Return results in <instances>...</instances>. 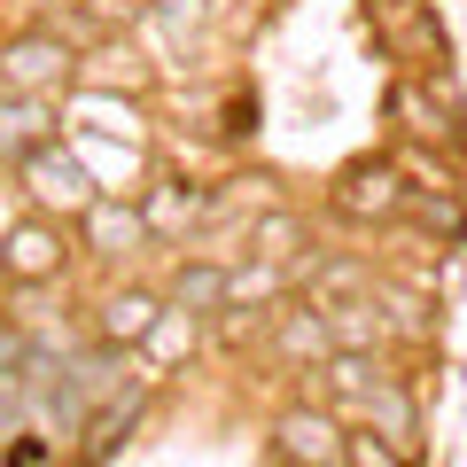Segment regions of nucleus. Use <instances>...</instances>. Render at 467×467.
<instances>
[{
    "instance_id": "obj_1",
    "label": "nucleus",
    "mask_w": 467,
    "mask_h": 467,
    "mask_svg": "<svg viewBox=\"0 0 467 467\" xmlns=\"http://www.w3.org/2000/svg\"><path fill=\"white\" fill-rule=\"evenodd\" d=\"M327 211L343 218V226H398V218L413 211V187H405V171L389 164V156H350L327 180Z\"/></svg>"
},
{
    "instance_id": "obj_2",
    "label": "nucleus",
    "mask_w": 467,
    "mask_h": 467,
    "mask_svg": "<svg viewBox=\"0 0 467 467\" xmlns=\"http://www.w3.org/2000/svg\"><path fill=\"white\" fill-rule=\"evenodd\" d=\"M78 86V39L55 32V24H32V32L0 39V94H63Z\"/></svg>"
},
{
    "instance_id": "obj_3",
    "label": "nucleus",
    "mask_w": 467,
    "mask_h": 467,
    "mask_svg": "<svg viewBox=\"0 0 467 467\" xmlns=\"http://www.w3.org/2000/svg\"><path fill=\"white\" fill-rule=\"evenodd\" d=\"M70 226L63 218H47V211H24L16 226L0 234V281L8 288H47V281H63V265H70Z\"/></svg>"
},
{
    "instance_id": "obj_4",
    "label": "nucleus",
    "mask_w": 467,
    "mask_h": 467,
    "mask_svg": "<svg viewBox=\"0 0 467 467\" xmlns=\"http://www.w3.org/2000/svg\"><path fill=\"white\" fill-rule=\"evenodd\" d=\"M382 109H389V125H398L413 149H460V101H451V78H389Z\"/></svg>"
},
{
    "instance_id": "obj_5",
    "label": "nucleus",
    "mask_w": 467,
    "mask_h": 467,
    "mask_svg": "<svg viewBox=\"0 0 467 467\" xmlns=\"http://www.w3.org/2000/svg\"><path fill=\"white\" fill-rule=\"evenodd\" d=\"M273 460L281 467H343L350 460V429L335 405H281L273 413Z\"/></svg>"
},
{
    "instance_id": "obj_6",
    "label": "nucleus",
    "mask_w": 467,
    "mask_h": 467,
    "mask_svg": "<svg viewBox=\"0 0 467 467\" xmlns=\"http://www.w3.org/2000/svg\"><path fill=\"white\" fill-rule=\"evenodd\" d=\"M382 47L405 63V78H444V32H436L429 0H367Z\"/></svg>"
},
{
    "instance_id": "obj_7",
    "label": "nucleus",
    "mask_w": 467,
    "mask_h": 467,
    "mask_svg": "<svg viewBox=\"0 0 467 467\" xmlns=\"http://www.w3.org/2000/svg\"><path fill=\"white\" fill-rule=\"evenodd\" d=\"M24 187H32V202L47 218H86L101 202L94 195V171H86L78 156H63V149H39L32 164H24Z\"/></svg>"
},
{
    "instance_id": "obj_8",
    "label": "nucleus",
    "mask_w": 467,
    "mask_h": 467,
    "mask_svg": "<svg viewBox=\"0 0 467 467\" xmlns=\"http://www.w3.org/2000/svg\"><path fill=\"white\" fill-rule=\"evenodd\" d=\"M265 350L281 358V367H304V374H319L335 358V327H327V304H288V312H273V327H265Z\"/></svg>"
},
{
    "instance_id": "obj_9",
    "label": "nucleus",
    "mask_w": 467,
    "mask_h": 467,
    "mask_svg": "<svg viewBox=\"0 0 467 467\" xmlns=\"http://www.w3.org/2000/svg\"><path fill=\"white\" fill-rule=\"evenodd\" d=\"M78 250L101 257V265H117V257H140V250H149V218H140V202L101 195L94 211L78 218Z\"/></svg>"
},
{
    "instance_id": "obj_10",
    "label": "nucleus",
    "mask_w": 467,
    "mask_h": 467,
    "mask_svg": "<svg viewBox=\"0 0 467 467\" xmlns=\"http://www.w3.org/2000/svg\"><path fill=\"white\" fill-rule=\"evenodd\" d=\"M39 149H55V94H0V164L24 171Z\"/></svg>"
},
{
    "instance_id": "obj_11",
    "label": "nucleus",
    "mask_w": 467,
    "mask_h": 467,
    "mask_svg": "<svg viewBox=\"0 0 467 467\" xmlns=\"http://www.w3.org/2000/svg\"><path fill=\"white\" fill-rule=\"evenodd\" d=\"M149 55L133 47V39H94V47H78V94H149Z\"/></svg>"
},
{
    "instance_id": "obj_12",
    "label": "nucleus",
    "mask_w": 467,
    "mask_h": 467,
    "mask_svg": "<svg viewBox=\"0 0 467 467\" xmlns=\"http://www.w3.org/2000/svg\"><path fill=\"white\" fill-rule=\"evenodd\" d=\"M164 312L171 304L156 296V288H109V296L94 304V335L109 350H133V343H149V335L164 327Z\"/></svg>"
},
{
    "instance_id": "obj_13",
    "label": "nucleus",
    "mask_w": 467,
    "mask_h": 467,
    "mask_svg": "<svg viewBox=\"0 0 467 467\" xmlns=\"http://www.w3.org/2000/svg\"><path fill=\"white\" fill-rule=\"evenodd\" d=\"M350 420H358V429H367V436H382L389 451H405V460H413V451H420V405H413V389H405L398 374H389V382L374 389V398L358 405V413H350Z\"/></svg>"
},
{
    "instance_id": "obj_14",
    "label": "nucleus",
    "mask_w": 467,
    "mask_h": 467,
    "mask_svg": "<svg viewBox=\"0 0 467 467\" xmlns=\"http://www.w3.org/2000/svg\"><path fill=\"white\" fill-rule=\"evenodd\" d=\"M202 187H187V180H156L149 195H140V218H149V242H171V234H187V226H202Z\"/></svg>"
},
{
    "instance_id": "obj_15",
    "label": "nucleus",
    "mask_w": 467,
    "mask_h": 467,
    "mask_svg": "<svg viewBox=\"0 0 467 467\" xmlns=\"http://www.w3.org/2000/svg\"><path fill=\"white\" fill-rule=\"evenodd\" d=\"M374 288H382V273H374L367 257H350V250L312 257V304H367Z\"/></svg>"
},
{
    "instance_id": "obj_16",
    "label": "nucleus",
    "mask_w": 467,
    "mask_h": 467,
    "mask_svg": "<svg viewBox=\"0 0 467 467\" xmlns=\"http://www.w3.org/2000/svg\"><path fill=\"white\" fill-rule=\"evenodd\" d=\"M304 250H312V226H304L296 211H257L250 218V257H257V265L281 273V265H296Z\"/></svg>"
},
{
    "instance_id": "obj_17",
    "label": "nucleus",
    "mask_w": 467,
    "mask_h": 467,
    "mask_svg": "<svg viewBox=\"0 0 467 467\" xmlns=\"http://www.w3.org/2000/svg\"><path fill=\"white\" fill-rule=\"evenodd\" d=\"M374 312H382L389 343H429V335H436V312L420 304V288L398 281V273H382V288H374Z\"/></svg>"
},
{
    "instance_id": "obj_18",
    "label": "nucleus",
    "mask_w": 467,
    "mask_h": 467,
    "mask_svg": "<svg viewBox=\"0 0 467 467\" xmlns=\"http://www.w3.org/2000/svg\"><path fill=\"white\" fill-rule=\"evenodd\" d=\"M319 382H327L335 413H358V405H367L374 389L389 382V374H382V358H367V350H335L327 367H319Z\"/></svg>"
},
{
    "instance_id": "obj_19",
    "label": "nucleus",
    "mask_w": 467,
    "mask_h": 467,
    "mask_svg": "<svg viewBox=\"0 0 467 467\" xmlns=\"http://www.w3.org/2000/svg\"><path fill=\"white\" fill-rule=\"evenodd\" d=\"M171 312H195V319H211V312H226V265H211V257H187L180 273H171Z\"/></svg>"
},
{
    "instance_id": "obj_20",
    "label": "nucleus",
    "mask_w": 467,
    "mask_h": 467,
    "mask_svg": "<svg viewBox=\"0 0 467 467\" xmlns=\"http://www.w3.org/2000/svg\"><path fill=\"white\" fill-rule=\"evenodd\" d=\"M389 164L405 171L413 202H451V195H460V171H451V156H436V149H413V140H405V149L389 156Z\"/></svg>"
},
{
    "instance_id": "obj_21",
    "label": "nucleus",
    "mask_w": 467,
    "mask_h": 467,
    "mask_svg": "<svg viewBox=\"0 0 467 467\" xmlns=\"http://www.w3.org/2000/svg\"><path fill=\"white\" fill-rule=\"evenodd\" d=\"M327 327H335V350H382L389 343V327H382V312H374V296L367 304H327Z\"/></svg>"
},
{
    "instance_id": "obj_22",
    "label": "nucleus",
    "mask_w": 467,
    "mask_h": 467,
    "mask_svg": "<svg viewBox=\"0 0 467 467\" xmlns=\"http://www.w3.org/2000/svg\"><path fill=\"white\" fill-rule=\"evenodd\" d=\"M281 296V273L273 265H226V312H265V304Z\"/></svg>"
},
{
    "instance_id": "obj_23",
    "label": "nucleus",
    "mask_w": 467,
    "mask_h": 467,
    "mask_svg": "<svg viewBox=\"0 0 467 467\" xmlns=\"http://www.w3.org/2000/svg\"><path fill=\"white\" fill-rule=\"evenodd\" d=\"M125 429H133V398H109V405H101L94 420H86V444H78V460L94 467V460H101V451H109V444H117Z\"/></svg>"
},
{
    "instance_id": "obj_24",
    "label": "nucleus",
    "mask_w": 467,
    "mask_h": 467,
    "mask_svg": "<svg viewBox=\"0 0 467 467\" xmlns=\"http://www.w3.org/2000/svg\"><path fill=\"white\" fill-rule=\"evenodd\" d=\"M195 343H202V319H195V312H164V327L149 335V350H156V358H187Z\"/></svg>"
},
{
    "instance_id": "obj_25",
    "label": "nucleus",
    "mask_w": 467,
    "mask_h": 467,
    "mask_svg": "<svg viewBox=\"0 0 467 467\" xmlns=\"http://www.w3.org/2000/svg\"><path fill=\"white\" fill-rule=\"evenodd\" d=\"M343 467H413V460H405V451H389L382 436H367V429H350V460H343Z\"/></svg>"
},
{
    "instance_id": "obj_26",
    "label": "nucleus",
    "mask_w": 467,
    "mask_h": 467,
    "mask_svg": "<svg viewBox=\"0 0 467 467\" xmlns=\"http://www.w3.org/2000/svg\"><path fill=\"white\" fill-rule=\"evenodd\" d=\"M149 8H156L164 24H180V32H187V24H202V16H211V0H149Z\"/></svg>"
}]
</instances>
